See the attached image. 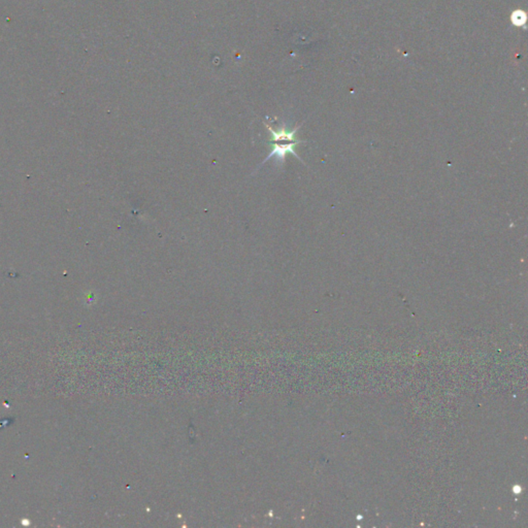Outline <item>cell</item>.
<instances>
[{
    "mask_svg": "<svg viewBox=\"0 0 528 528\" xmlns=\"http://www.w3.org/2000/svg\"><path fill=\"white\" fill-rule=\"evenodd\" d=\"M265 126H267V128L269 129V132L272 134V140L269 143L273 146V150L267 155V158L264 159L263 163H262L260 167H262L264 163H267L269 159L273 158V157H275L276 161L278 160V163H283L288 154L293 155L296 158L302 161V158L296 152V147L300 144V143H302V141H298L296 139V132H298L300 127H296L293 130H288L286 128L285 124L282 125L280 128L277 129L274 128L267 123H265Z\"/></svg>",
    "mask_w": 528,
    "mask_h": 528,
    "instance_id": "6da1fadb",
    "label": "cell"
}]
</instances>
